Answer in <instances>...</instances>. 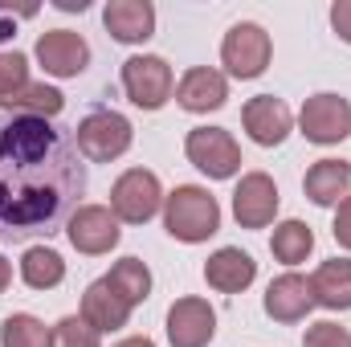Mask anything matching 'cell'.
Listing matches in <instances>:
<instances>
[{"instance_id": "21", "label": "cell", "mask_w": 351, "mask_h": 347, "mask_svg": "<svg viewBox=\"0 0 351 347\" xmlns=\"http://www.w3.org/2000/svg\"><path fill=\"white\" fill-rule=\"evenodd\" d=\"M21 278H25L29 290H53L66 278V261H62L58 250H49V246H33L21 258Z\"/></svg>"}, {"instance_id": "17", "label": "cell", "mask_w": 351, "mask_h": 347, "mask_svg": "<svg viewBox=\"0 0 351 347\" xmlns=\"http://www.w3.org/2000/svg\"><path fill=\"white\" fill-rule=\"evenodd\" d=\"M131 311H135V307H131V302H127L106 278L90 282L86 294H82V319H86L98 335H102V331H119V327H127Z\"/></svg>"}, {"instance_id": "15", "label": "cell", "mask_w": 351, "mask_h": 347, "mask_svg": "<svg viewBox=\"0 0 351 347\" xmlns=\"http://www.w3.org/2000/svg\"><path fill=\"white\" fill-rule=\"evenodd\" d=\"M311 307H315V294H311V278L302 274H282L265 290V315L274 323H302Z\"/></svg>"}, {"instance_id": "19", "label": "cell", "mask_w": 351, "mask_h": 347, "mask_svg": "<svg viewBox=\"0 0 351 347\" xmlns=\"http://www.w3.org/2000/svg\"><path fill=\"white\" fill-rule=\"evenodd\" d=\"M254 278H258V261L245 250H237V246H225V250H217L204 261V282L213 290H221V294H241Z\"/></svg>"}, {"instance_id": "8", "label": "cell", "mask_w": 351, "mask_h": 347, "mask_svg": "<svg viewBox=\"0 0 351 347\" xmlns=\"http://www.w3.org/2000/svg\"><path fill=\"white\" fill-rule=\"evenodd\" d=\"M298 127L311 143L319 147H331V143H343L351 135V102L339 94H315L302 102L298 110Z\"/></svg>"}, {"instance_id": "3", "label": "cell", "mask_w": 351, "mask_h": 347, "mask_svg": "<svg viewBox=\"0 0 351 347\" xmlns=\"http://www.w3.org/2000/svg\"><path fill=\"white\" fill-rule=\"evenodd\" d=\"M74 143H78V156L90 164H110L119 160L127 147H131V123L119 115V110H90L86 119L74 127Z\"/></svg>"}, {"instance_id": "12", "label": "cell", "mask_w": 351, "mask_h": 347, "mask_svg": "<svg viewBox=\"0 0 351 347\" xmlns=\"http://www.w3.org/2000/svg\"><path fill=\"white\" fill-rule=\"evenodd\" d=\"M217 335V311L204 298H176L168 311V344L172 347H208Z\"/></svg>"}, {"instance_id": "1", "label": "cell", "mask_w": 351, "mask_h": 347, "mask_svg": "<svg viewBox=\"0 0 351 347\" xmlns=\"http://www.w3.org/2000/svg\"><path fill=\"white\" fill-rule=\"evenodd\" d=\"M86 196V164L70 131L33 115H0V241L58 233Z\"/></svg>"}, {"instance_id": "28", "label": "cell", "mask_w": 351, "mask_h": 347, "mask_svg": "<svg viewBox=\"0 0 351 347\" xmlns=\"http://www.w3.org/2000/svg\"><path fill=\"white\" fill-rule=\"evenodd\" d=\"M302 347H351V331L339 323H315V327H306Z\"/></svg>"}, {"instance_id": "20", "label": "cell", "mask_w": 351, "mask_h": 347, "mask_svg": "<svg viewBox=\"0 0 351 347\" xmlns=\"http://www.w3.org/2000/svg\"><path fill=\"white\" fill-rule=\"evenodd\" d=\"M315 307L327 311H351V258H331L311 274Z\"/></svg>"}, {"instance_id": "10", "label": "cell", "mask_w": 351, "mask_h": 347, "mask_svg": "<svg viewBox=\"0 0 351 347\" xmlns=\"http://www.w3.org/2000/svg\"><path fill=\"white\" fill-rule=\"evenodd\" d=\"M37 62L45 66V74L53 78H78L90 66V45L82 33L70 29H49L37 37Z\"/></svg>"}, {"instance_id": "4", "label": "cell", "mask_w": 351, "mask_h": 347, "mask_svg": "<svg viewBox=\"0 0 351 347\" xmlns=\"http://www.w3.org/2000/svg\"><path fill=\"white\" fill-rule=\"evenodd\" d=\"M184 156L208 180H229V176L241 172V147H237V139L225 127H196V131H188Z\"/></svg>"}, {"instance_id": "23", "label": "cell", "mask_w": 351, "mask_h": 347, "mask_svg": "<svg viewBox=\"0 0 351 347\" xmlns=\"http://www.w3.org/2000/svg\"><path fill=\"white\" fill-rule=\"evenodd\" d=\"M269 250H274V258L282 261V265H298V261H306V254L315 250V233L302 221H282V225H274Z\"/></svg>"}, {"instance_id": "30", "label": "cell", "mask_w": 351, "mask_h": 347, "mask_svg": "<svg viewBox=\"0 0 351 347\" xmlns=\"http://www.w3.org/2000/svg\"><path fill=\"white\" fill-rule=\"evenodd\" d=\"M331 25H335V33L351 45V0H335L331 4Z\"/></svg>"}, {"instance_id": "33", "label": "cell", "mask_w": 351, "mask_h": 347, "mask_svg": "<svg viewBox=\"0 0 351 347\" xmlns=\"http://www.w3.org/2000/svg\"><path fill=\"white\" fill-rule=\"evenodd\" d=\"M58 8H62V12H82L86 0H58Z\"/></svg>"}, {"instance_id": "5", "label": "cell", "mask_w": 351, "mask_h": 347, "mask_svg": "<svg viewBox=\"0 0 351 347\" xmlns=\"http://www.w3.org/2000/svg\"><path fill=\"white\" fill-rule=\"evenodd\" d=\"M160 204H164L160 180H156V172H147V168L123 172L114 180V188H110V213H114L119 221H127V225L152 221V217L160 213Z\"/></svg>"}, {"instance_id": "26", "label": "cell", "mask_w": 351, "mask_h": 347, "mask_svg": "<svg viewBox=\"0 0 351 347\" xmlns=\"http://www.w3.org/2000/svg\"><path fill=\"white\" fill-rule=\"evenodd\" d=\"M53 347H102V344H98V331L82 315H66L53 331Z\"/></svg>"}, {"instance_id": "6", "label": "cell", "mask_w": 351, "mask_h": 347, "mask_svg": "<svg viewBox=\"0 0 351 347\" xmlns=\"http://www.w3.org/2000/svg\"><path fill=\"white\" fill-rule=\"evenodd\" d=\"M269 53H274L269 33L254 21L233 25L225 33V41H221V62H225V70L233 78H262L265 66H269Z\"/></svg>"}, {"instance_id": "29", "label": "cell", "mask_w": 351, "mask_h": 347, "mask_svg": "<svg viewBox=\"0 0 351 347\" xmlns=\"http://www.w3.org/2000/svg\"><path fill=\"white\" fill-rule=\"evenodd\" d=\"M331 233H335V241H339L343 250H351V196L335 208V225H331Z\"/></svg>"}, {"instance_id": "14", "label": "cell", "mask_w": 351, "mask_h": 347, "mask_svg": "<svg viewBox=\"0 0 351 347\" xmlns=\"http://www.w3.org/2000/svg\"><path fill=\"white\" fill-rule=\"evenodd\" d=\"M102 25L114 41L139 45L156 33V8H152V0H110L102 8Z\"/></svg>"}, {"instance_id": "31", "label": "cell", "mask_w": 351, "mask_h": 347, "mask_svg": "<svg viewBox=\"0 0 351 347\" xmlns=\"http://www.w3.org/2000/svg\"><path fill=\"white\" fill-rule=\"evenodd\" d=\"M12 282V265H8V258L0 254V294H4V286Z\"/></svg>"}, {"instance_id": "16", "label": "cell", "mask_w": 351, "mask_h": 347, "mask_svg": "<svg viewBox=\"0 0 351 347\" xmlns=\"http://www.w3.org/2000/svg\"><path fill=\"white\" fill-rule=\"evenodd\" d=\"M225 98H229L225 74L221 70H208V66H192L180 78V86H176V102L184 110H192V115H208V110L225 106Z\"/></svg>"}, {"instance_id": "25", "label": "cell", "mask_w": 351, "mask_h": 347, "mask_svg": "<svg viewBox=\"0 0 351 347\" xmlns=\"http://www.w3.org/2000/svg\"><path fill=\"white\" fill-rule=\"evenodd\" d=\"M0 344L4 347H53V331L33 319V315H8L0 327Z\"/></svg>"}, {"instance_id": "11", "label": "cell", "mask_w": 351, "mask_h": 347, "mask_svg": "<svg viewBox=\"0 0 351 347\" xmlns=\"http://www.w3.org/2000/svg\"><path fill=\"white\" fill-rule=\"evenodd\" d=\"M233 217L241 229H265L278 217V188L265 172L241 176L237 192H233Z\"/></svg>"}, {"instance_id": "24", "label": "cell", "mask_w": 351, "mask_h": 347, "mask_svg": "<svg viewBox=\"0 0 351 347\" xmlns=\"http://www.w3.org/2000/svg\"><path fill=\"white\" fill-rule=\"evenodd\" d=\"M106 282H110V286L131 302V307H139V302L152 294V270H147L139 258L114 261V265H110V274H106Z\"/></svg>"}, {"instance_id": "2", "label": "cell", "mask_w": 351, "mask_h": 347, "mask_svg": "<svg viewBox=\"0 0 351 347\" xmlns=\"http://www.w3.org/2000/svg\"><path fill=\"white\" fill-rule=\"evenodd\" d=\"M164 229L184 246H200L221 229V204L208 196V188L180 184L172 196H164Z\"/></svg>"}, {"instance_id": "27", "label": "cell", "mask_w": 351, "mask_h": 347, "mask_svg": "<svg viewBox=\"0 0 351 347\" xmlns=\"http://www.w3.org/2000/svg\"><path fill=\"white\" fill-rule=\"evenodd\" d=\"M29 86V62H25V53H0V102L4 98H12V94H21V90Z\"/></svg>"}, {"instance_id": "18", "label": "cell", "mask_w": 351, "mask_h": 347, "mask_svg": "<svg viewBox=\"0 0 351 347\" xmlns=\"http://www.w3.org/2000/svg\"><path fill=\"white\" fill-rule=\"evenodd\" d=\"M302 192L319 208H339L351 196V164L348 160H319L302 180Z\"/></svg>"}, {"instance_id": "9", "label": "cell", "mask_w": 351, "mask_h": 347, "mask_svg": "<svg viewBox=\"0 0 351 347\" xmlns=\"http://www.w3.org/2000/svg\"><path fill=\"white\" fill-rule=\"evenodd\" d=\"M66 237H70V246H74L78 254L98 258V254H110V250L119 246L123 229H119V217H114L106 204H82V208L66 221Z\"/></svg>"}, {"instance_id": "32", "label": "cell", "mask_w": 351, "mask_h": 347, "mask_svg": "<svg viewBox=\"0 0 351 347\" xmlns=\"http://www.w3.org/2000/svg\"><path fill=\"white\" fill-rule=\"evenodd\" d=\"M114 347H156V344H152L147 335H131V339H119Z\"/></svg>"}, {"instance_id": "7", "label": "cell", "mask_w": 351, "mask_h": 347, "mask_svg": "<svg viewBox=\"0 0 351 347\" xmlns=\"http://www.w3.org/2000/svg\"><path fill=\"white\" fill-rule=\"evenodd\" d=\"M172 66L156 53H139V58H127L123 62V90L135 106L143 110H160L168 98H172Z\"/></svg>"}, {"instance_id": "22", "label": "cell", "mask_w": 351, "mask_h": 347, "mask_svg": "<svg viewBox=\"0 0 351 347\" xmlns=\"http://www.w3.org/2000/svg\"><path fill=\"white\" fill-rule=\"evenodd\" d=\"M8 115H33V119H53V115H62V106H66V94L58 86H45V82H29V86L21 90V94H12V98H4L0 102Z\"/></svg>"}, {"instance_id": "13", "label": "cell", "mask_w": 351, "mask_h": 347, "mask_svg": "<svg viewBox=\"0 0 351 347\" xmlns=\"http://www.w3.org/2000/svg\"><path fill=\"white\" fill-rule=\"evenodd\" d=\"M241 123H245V131H250L254 143H262V147H278V143L290 135L294 115H290V106H286L282 98H274V94H258V98L245 102Z\"/></svg>"}]
</instances>
